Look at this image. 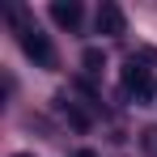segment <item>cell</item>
<instances>
[{
    "instance_id": "obj_6",
    "label": "cell",
    "mask_w": 157,
    "mask_h": 157,
    "mask_svg": "<svg viewBox=\"0 0 157 157\" xmlns=\"http://www.w3.org/2000/svg\"><path fill=\"white\" fill-rule=\"evenodd\" d=\"M64 110H68V119H72V123H77V128H85V123H89V119H85V115H81L77 106H64Z\"/></svg>"
},
{
    "instance_id": "obj_1",
    "label": "cell",
    "mask_w": 157,
    "mask_h": 157,
    "mask_svg": "<svg viewBox=\"0 0 157 157\" xmlns=\"http://www.w3.org/2000/svg\"><path fill=\"white\" fill-rule=\"evenodd\" d=\"M123 94L136 98V102H149V98H153V72H149L136 55L123 64Z\"/></svg>"
},
{
    "instance_id": "obj_2",
    "label": "cell",
    "mask_w": 157,
    "mask_h": 157,
    "mask_svg": "<svg viewBox=\"0 0 157 157\" xmlns=\"http://www.w3.org/2000/svg\"><path fill=\"white\" fill-rule=\"evenodd\" d=\"M21 47H26V55L38 64V68H51L55 64V47H51V38H47L38 26H21Z\"/></svg>"
},
{
    "instance_id": "obj_8",
    "label": "cell",
    "mask_w": 157,
    "mask_h": 157,
    "mask_svg": "<svg viewBox=\"0 0 157 157\" xmlns=\"http://www.w3.org/2000/svg\"><path fill=\"white\" fill-rule=\"evenodd\" d=\"M13 157H34V153H13Z\"/></svg>"
},
{
    "instance_id": "obj_5",
    "label": "cell",
    "mask_w": 157,
    "mask_h": 157,
    "mask_svg": "<svg viewBox=\"0 0 157 157\" xmlns=\"http://www.w3.org/2000/svg\"><path fill=\"white\" fill-rule=\"evenodd\" d=\"M81 64H85V72H102V68H106V55L98 51V47H89V51L81 55Z\"/></svg>"
},
{
    "instance_id": "obj_4",
    "label": "cell",
    "mask_w": 157,
    "mask_h": 157,
    "mask_svg": "<svg viewBox=\"0 0 157 157\" xmlns=\"http://www.w3.org/2000/svg\"><path fill=\"white\" fill-rule=\"evenodd\" d=\"M98 34H123V13L115 4H102L98 9Z\"/></svg>"
},
{
    "instance_id": "obj_7",
    "label": "cell",
    "mask_w": 157,
    "mask_h": 157,
    "mask_svg": "<svg viewBox=\"0 0 157 157\" xmlns=\"http://www.w3.org/2000/svg\"><path fill=\"white\" fill-rule=\"evenodd\" d=\"M77 157H98V153H94V149H81V153H77Z\"/></svg>"
},
{
    "instance_id": "obj_3",
    "label": "cell",
    "mask_w": 157,
    "mask_h": 157,
    "mask_svg": "<svg viewBox=\"0 0 157 157\" xmlns=\"http://www.w3.org/2000/svg\"><path fill=\"white\" fill-rule=\"evenodd\" d=\"M51 17L59 21V26L77 30L81 26V4H77V0H55V4H51Z\"/></svg>"
}]
</instances>
